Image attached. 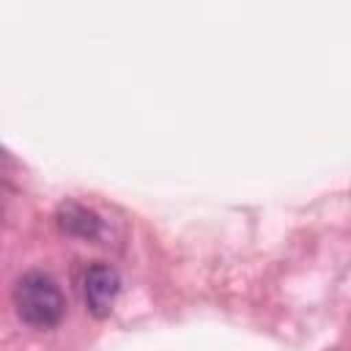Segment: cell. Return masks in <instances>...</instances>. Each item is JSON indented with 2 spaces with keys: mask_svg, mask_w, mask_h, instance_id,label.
I'll return each instance as SVG.
<instances>
[{
  "mask_svg": "<svg viewBox=\"0 0 351 351\" xmlns=\"http://www.w3.org/2000/svg\"><path fill=\"white\" fill-rule=\"evenodd\" d=\"M85 304L88 310L96 315V318H107L115 307V299H118V291H121V277L112 266L107 263H93L88 271H85Z\"/></svg>",
  "mask_w": 351,
  "mask_h": 351,
  "instance_id": "obj_2",
  "label": "cell"
},
{
  "mask_svg": "<svg viewBox=\"0 0 351 351\" xmlns=\"http://www.w3.org/2000/svg\"><path fill=\"white\" fill-rule=\"evenodd\" d=\"M60 228L69 230V233L93 239L96 230H99V219H96V214H90L88 208H82V206H77V203H69V206H63V211H60Z\"/></svg>",
  "mask_w": 351,
  "mask_h": 351,
  "instance_id": "obj_3",
  "label": "cell"
},
{
  "mask_svg": "<svg viewBox=\"0 0 351 351\" xmlns=\"http://www.w3.org/2000/svg\"><path fill=\"white\" fill-rule=\"evenodd\" d=\"M14 307L19 318L36 329L55 326L66 313V299L58 282L44 271H27L16 280Z\"/></svg>",
  "mask_w": 351,
  "mask_h": 351,
  "instance_id": "obj_1",
  "label": "cell"
}]
</instances>
